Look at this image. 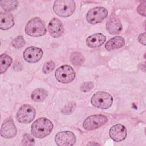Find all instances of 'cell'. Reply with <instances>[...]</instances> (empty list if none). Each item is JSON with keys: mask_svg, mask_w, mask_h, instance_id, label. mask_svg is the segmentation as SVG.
Segmentation results:
<instances>
[{"mask_svg": "<svg viewBox=\"0 0 146 146\" xmlns=\"http://www.w3.org/2000/svg\"><path fill=\"white\" fill-rule=\"evenodd\" d=\"M138 40L141 44H143L144 46L145 45V33L139 35L138 37Z\"/></svg>", "mask_w": 146, "mask_h": 146, "instance_id": "28", "label": "cell"}, {"mask_svg": "<svg viewBox=\"0 0 146 146\" xmlns=\"http://www.w3.org/2000/svg\"><path fill=\"white\" fill-rule=\"evenodd\" d=\"M55 66V65L53 61L47 62L43 67V72L44 74H49L54 69Z\"/></svg>", "mask_w": 146, "mask_h": 146, "instance_id": "24", "label": "cell"}, {"mask_svg": "<svg viewBox=\"0 0 146 146\" xmlns=\"http://www.w3.org/2000/svg\"><path fill=\"white\" fill-rule=\"evenodd\" d=\"M12 46L16 48H20L25 46V41L22 36H18L13 40L11 42Z\"/></svg>", "mask_w": 146, "mask_h": 146, "instance_id": "22", "label": "cell"}, {"mask_svg": "<svg viewBox=\"0 0 146 146\" xmlns=\"http://www.w3.org/2000/svg\"><path fill=\"white\" fill-rule=\"evenodd\" d=\"M53 9L56 15L62 17L71 15L75 9V3L72 0L55 1Z\"/></svg>", "mask_w": 146, "mask_h": 146, "instance_id": "3", "label": "cell"}, {"mask_svg": "<svg viewBox=\"0 0 146 146\" xmlns=\"http://www.w3.org/2000/svg\"><path fill=\"white\" fill-rule=\"evenodd\" d=\"M53 128L52 123L45 117L39 118L31 125V132L37 138H43L48 136Z\"/></svg>", "mask_w": 146, "mask_h": 146, "instance_id": "1", "label": "cell"}, {"mask_svg": "<svg viewBox=\"0 0 146 146\" xmlns=\"http://www.w3.org/2000/svg\"><path fill=\"white\" fill-rule=\"evenodd\" d=\"M106 36L101 33L94 34L89 36L86 39V44L90 47H98L102 45L106 41Z\"/></svg>", "mask_w": 146, "mask_h": 146, "instance_id": "15", "label": "cell"}, {"mask_svg": "<svg viewBox=\"0 0 146 146\" xmlns=\"http://www.w3.org/2000/svg\"><path fill=\"white\" fill-rule=\"evenodd\" d=\"M48 96L47 91L43 88H37L34 90L31 93V99L36 102L44 101Z\"/></svg>", "mask_w": 146, "mask_h": 146, "instance_id": "18", "label": "cell"}, {"mask_svg": "<svg viewBox=\"0 0 146 146\" xmlns=\"http://www.w3.org/2000/svg\"><path fill=\"white\" fill-rule=\"evenodd\" d=\"M34 138L30 136L29 134H25L23 136L22 144L25 146L28 145H34Z\"/></svg>", "mask_w": 146, "mask_h": 146, "instance_id": "23", "label": "cell"}, {"mask_svg": "<svg viewBox=\"0 0 146 146\" xmlns=\"http://www.w3.org/2000/svg\"><path fill=\"white\" fill-rule=\"evenodd\" d=\"M55 140L59 146H69L75 143L76 137L73 132L66 131L58 133L55 136Z\"/></svg>", "mask_w": 146, "mask_h": 146, "instance_id": "9", "label": "cell"}, {"mask_svg": "<svg viewBox=\"0 0 146 146\" xmlns=\"http://www.w3.org/2000/svg\"><path fill=\"white\" fill-rule=\"evenodd\" d=\"M88 144H91V145H92V144H98V145H100L99 144H98V143H89Z\"/></svg>", "mask_w": 146, "mask_h": 146, "instance_id": "29", "label": "cell"}, {"mask_svg": "<svg viewBox=\"0 0 146 146\" xmlns=\"http://www.w3.org/2000/svg\"><path fill=\"white\" fill-rule=\"evenodd\" d=\"M12 63V59L6 54L1 55V73L5 72Z\"/></svg>", "mask_w": 146, "mask_h": 146, "instance_id": "19", "label": "cell"}, {"mask_svg": "<svg viewBox=\"0 0 146 146\" xmlns=\"http://www.w3.org/2000/svg\"><path fill=\"white\" fill-rule=\"evenodd\" d=\"M113 102V98L111 94L104 91H99L95 93L91 99V104L101 109L110 108Z\"/></svg>", "mask_w": 146, "mask_h": 146, "instance_id": "4", "label": "cell"}, {"mask_svg": "<svg viewBox=\"0 0 146 146\" xmlns=\"http://www.w3.org/2000/svg\"><path fill=\"white\" fill-rule=\"evenodd\" d=\"M0 19V28L2 30L9 29L14 25L13 16L10 12H1Z\"/></svg>", "mask_w": 146, "mask_h": 146, "instance_id": "16", "label": "cell"}, {"mask_svg": "<svg viewBox=\"0 0 146 146\" xmlns=\"http://www.w3.org/2000/svg\"><path fill=\"white\" fill-rule=\"evenodd\" d=\"M107 120V117L104 115H94L86 119L83 122V126L87 131L94 130L104 125Z\"/></svg>", "mask_w": 146, "mask_h": 146, "instance_id": "7", "label": "cell"}, {"mask_svg": "<svg viewBox=\"0 0 146 146\" xmlns=\"http://www.w3.org/2000/svg\"><path fill=\"white\" fill-rule=\"evenodd\" d=\"M94 87V83L92 82H85L80 86V90L86 92L90 91Z\"/></svg>", "mask_w": 146, "mask_h": 146, "instance_id": "26", "label": "cell"}, {"mask_svg": "<svg viewBox=\"0 0 146 146\" xmlns=\"http://www.w3.org/2000/svg\"><path fill=\"white\" fill-rule=\"evenodd\" d=\"M106 29L111 34H119L122 30V24L120 20L115 15H112L107 21Z\"/></svg>", "mask_w": 146, "mask_h": 146, "instance_id": "14", "label": "cell"}, {"mask_svg": "<svg viewBox=\"0 0 146 146\" xmlns=\"http://www.w3.org/2000/svg\"><path fill=\"white\" fill-rule=\"evenodd\" d=\"M25 33L31 36H40L46 34V28L44 22L39 18L34 17L27 23Z\"/></svg>", "mask_w": 146, "mask_h": 146, "instance_id": "2", "label": "cell"}, {"mask_svg": "<svg viewBox=\"0 0 146 146\" xmlns=\"http://www.w3.org/2000/svg\"><path fill=\"white\" fill-rule=\"evenodd\" d=\"M48 29L53 38H59L64 33V27L62 22L56 18H52L49 22Z\"/></svg>", "mask_w": 146, "mask_h": 146, "instance_id": "13", "label": "cell"}, {"mask_svg": "<svg viewBox=\"0 0 146 146\" xmlns=\"http://www.w3.org/2000/svg\"><path fill=\"white\" fill-rule=\"evenodd\" d=\"M75 103L74 102H70L68 104L66 105V106L63 108L62 112L64 114L68 115L72 113L75 107Z\"/></svg>", "mask_w": 146, "mask_h": 146, "instance_id": "25", "label": "cell"}, {"mask_svg": "<svg viewBox=\"0 0 146 146\" xmlns=\"http://www.w3.org/2000/svg\"><path fill=\"white\" fill-rule=\"evenodd\" d=\"M2 8L6 12H10L15 9L18 6L17 1H2L0 2Z\"/></svg>", "mask_w": 146, "mask_h": 146, "instance_id": "20", "label": "cell"}, {"mask_svg": "<svg viewBox=\"0 0 146 146\" xmlns=\"http://www.w3.org/2000/svg\"><path fill=\"white\" fill-rule=\"evenodd\" d=\"M125 44V40L121 36H115L109 40L105 44V48L108 51H111L122 47Z\"/></svg>", "mask_w": 146, "mask_h": 146, "instance_id": "17", "label": "cell"}, {"mask_svg": "<svg viewBox=\"0 0 146 146\" xmlns=\"http://www.w3.org/2000/svg\"><path fill=\"white\" fill-rule=\"evenodd\" d=\"M109 134L113 140L119 142L125 139L127 136V129L122 124H116L111 128Z\"/></svg>", "mask_w": 146, "mask_h": 146, "instance_id": "12", "label": "cell"}, {"mask_svg": "<svg viewBox=\"0 0 146 146\" xmlns=\"http://www.w3.org/2000/svg\"><path fill=\"white\" fill-rule=\"evenodd\" d=\"M108 15L106 9L103 7H96L90 9L87 15V21L91 24H96L102 22Z\"/></svg>", "mask_w": 146, "mask_h": 146, "instance_id": "8", "label": "cell"}, {"mask_svg": "<svg viewBox=\"0 0 146 146\" xmlns=\"http://www.w3.org/2000/svg\"><path fill=\"white\" fill-rule=\"evenodd\" d=\"M145 8H146V1H143L139 5L137 9V10L140 14L143 16H145Z\"/></svg>", "mask_w": 146, "mask_h": 146, "instance_id": "27", "label": "cell"}, {"mask_svg": "<svg viewBox=\"0 0 146 146\" xmlns=\"http://www.w3.org/2000/svg\"><path fill=\"white\" fill-rule=\"evenodd\" d=\"M1 136L6 139L14 137L17 134V128L11 117L7 118L3 123L1 128Z\"/></svg>", "mask_w": 146, "mask_h": 146, "instance_id": "11", "label": "cell"}, {"mask_svg": "<svg viewBox=\"0 0 146 146\" xmlns=\"http://www.w3.org/2000/svg\"><path fill=\"white\" fill-rule=\"evenodd\" d=\"M75 77V73L73 68L68 65L59 67L55 71V78L58 81L62 83L71 82Z\"/></svg>", "mask_w": 146, "mask_h": 146, "instance_id": "6", "label": "cell"}, {"mask_svg": "<svg viewBox=\"0 0 146 146\" xmlns=\"http://www.w3.org/2000/svg\"><path fill=\"white\" fill-rule=\"evenodd\" d=\"M24 59L29 63H35L40 60L43 56L41 48L35 47H29L25 49L23 54Z\"/></svg>", "mask_w": 146, "mask_h": 146, "instance_id": "10", "label": "cell"}, {"mask_svg": "<svg viewBox=\"0 0 146 146\" xmlns=\"http://www.w3.org/2000/svg\"><path fill=\"white\" fill-rule=\"evenodd\" d=\"M70 59L71 63L75 66L82 65L84 62V56L78 52H72L70 55Z\"/></svg>", "mask_w": 146, "mask_h": 146, "instance_id": "21", "label": "cell"}, {"mask_svg": "<svg viewBox=\"0 0 146 146\" xmlns=\"http://www.w3.org/2000/svg\"><path fill=\"white\" fill-rule=\"evenodd\" d=\"M35 113L36 111L33 107L29 104H24L18 110L16 118L19 123L27 124L34 120Z\"/></svg>", "mask_w": 146, "mask_h": 146, "instance_id": "5", "label": "cell"}]
</instances>
